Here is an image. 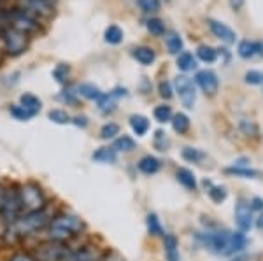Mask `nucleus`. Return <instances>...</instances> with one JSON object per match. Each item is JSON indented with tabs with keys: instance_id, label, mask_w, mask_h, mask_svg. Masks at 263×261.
I'll list each match as a JSON object with an SVG mask.
<instances>
[{
	"instance_id": "nucleus-15",
	"label": "nucleus",
	"mask_w": 263,
	"mask_h": 261,
	"mask_svg": "<svg viewBox=\"0 0 263 261\" xmlns=\"http://www.w3.org/2000/svg\"><path fill=\"white\" fill-rule=\"evenodd\" d=\"M139 170L142 172V174L146 175H155L160 172V168H162V162H160L158 158L151 156V154H147V156H142L141 159H139L137 163Z\"/></svg>"
},
{
	"instance_id": "nucleus-21",
	"label": "nucleus",
	"mask_w": 263,
	"mask_h": 261,
	"mask_svg": "<svg viewBox=\"0 0 263 261\" xmlns=\"http://www.w3.org/2000/svg\"><path fill=\"white\" fill-rule=\"evenodd\" d=\"M112 149L116 153H130V151L135 149V140L130 135H120L114 138Z\"/></svg>"
},
{
	"instance_id": "nucleus-5",
	"label": "nucleus",
	"mask_w": 263,
	"mask_h": 261,
	"mask_svg": "<svg viewBox=\"0 0 263 261\" xmlns=\"http://www.w3.org/2000/svg\"><path fill=\"white\" fill-rule=\"evenodd\" d=\"M21 214H23V207H21L18 186L4 188L2 195H0V223L4 226H9Z\"/></svg>"
},
{
	"instance_id": "nucleus-1",
	"label": "nucleus",
	"mask_w": 263,
	"mask_h": 261,
	"mask_svg": "<svg viewBox=\"0 0 263 261\" xmlns=\"http://www.w3.org/2000/svg\"><path fill=\"white\" fill-rule=\"evenodd\" d=\"M54 214L49 212V207L37 212H23L12 225L4 226V238L7 242H23L30 237L42 233L49 226Z\"/></svg>"
},
{
	"instance_id": "nucleus-44",
	"label": "nucleus",
	"mask_w": 263,
	"mask_h": 261,
	"mask_svg": "<svg viewBox=\"0 0 263 261\" xmlns=\"http://www.w3.org/2000/svg\"><path fill=\"white\" fill-rule=\"evenodd\" d=\"M244 79H246V83L253 84V86H260V84H263V74L260 70H249V72H246Z\"/></svg>"
},
{
	"instance_id": "nucleus-6",
	"label": "nucleus",
	"mask_w": 263,
	"mask_h": 261,
	"mask_svg": "<svg viewBox=\"0 0 263 261\" xmlns=\"http://www.w3.org/2000/svg\"><path fill=\"white\" fill-rule=\"evenodd\" d=\"M72 246L65 242H54L44 238L42 242L35 244L30 252L37 261H67L70 256Z\"/></svg>"
},
{
	"instance_id": "nucleus-8",
	"label": "nucleus",
	"mask_w": 263,
	"mask_h": 261,
	"mask_svg": "<svg viewBox=\"0 0 263 261\" xmlns=\"http://www.w3.org/2000/svg\"><path fill=\"white\" fill-rule=\"evenodd\" d=\"M174 86H176V91L179 95L181 104L184 105L186 109H193L195 102H197V90H195V83L186 75H179L174 81Z\"/></svg>"
},
{
	"instance_id": "nucleus-3",
	"label": "nucleus",
	"mask_w": 263,
	"mask_h": 261,
	"mask_svg": "<svg viewBox=\"0 0 263 261\" xmlns=\"http://www.w3.org/2000/svg\"><path fill=\"white\" fill-rule=\"evenodd\" d=\"M0 27H12L28 35L39 32V18H35L28 11L16 7V9H2L0 7Z\"/></svg>"
},
{
	"instance_id": "nucleus-28",
	"label": "nucleus",
	"mask_w": 263,
	"mask_h": 261,
	"mask_svg": "<svg viewBox=\"0 0 263 261\" xmlns=\"http://www.w3.org/2000/svg\"><path fill=\"white\" fill-rule=\"evenodd\" d=\"M205 184V188L209 186V189H207V193H209V196H211V200L214 202V204H221V202L227 200V196H228V193H227V189H224L223 186H213L211 183H203Z\"/></svg>"
},
{
	"instance_id": "nucleus-20",
	"label": "nucleus",
	"mask_w": 263,
	"mask_h": 261,
	"mask_svg": "<svg viewBox=\"0 0 263 261\" xmlns=\"http://www.w3.org/2000/svg\"><path fill=\"white\" fill-rule=\"evenodd\" d=\"M20 104L27 107L28 111H32L33 114H39V111L42 109V100L33 93H23L20 96Z\"/></svg>"
},
{
	"instance_id": "nucleus-36",
	"label": "nucleus",
	"mask_w": 263,
	"mask_h": 261,
	"mask_svg": "<svg viewBox=\"0 0 263 261\" xmlns=\"http://www.w3.org/2000/svg\"><path fill=\"white\" fill-rule=\"evenodd\" d=\"M244 246H246V235H244V231L233 233L232 237H230V247H228V254H232V252L242 251Z\"/></svg>"
},
{
	"instance_id": "nucleus-25",
	"label": "nucleus",
	"mask_w": 263,
	"mask_h": 261,
	"mask_svg": "<svg viewBox=\"0 0 263 261\" xmlns=\"http://www.w3.org/2000/svg\"><path fill=\"white\" fill-rule=\"evenodd\" d=\"M9 114L18 121H30L32 117H35L37 114H33L32 111H28L27 107H23L21 104H14L9 107Z\"/></svg>"
},
{
	"instance_id": "nucleus-49",
	"label": "nucleus",
	"mask_w": 263,
	"mask_h": 261,
	"mask_svg": "<svg viewBox=\"0 0 263 261\" xmlns=\"http://www.w3.org/2000/svg\"><path fill=\"white\" fill-rule=\"evenodd\" d=\"M7 2V0H0V7H2L4 6V4H6Z\"/></svg>"
},
{
	"instance_id": "nucleus-17",
	"label": "nucleus",
	"mask_w": 263,
	"mask_h": 261,
	"mask_svg": "<svg viewBox=\"0 0 263 261\" xmlns=\"http://www.w3.org/2000/svg\"><path fill=\"white\" fill-rule=\"evenodd\" d=\"M130 128L134 130L135 135L139 137H144L147 133V130H149V119H147L146 116L142 114H134L130 116Z\"/></svg>"
},
{
	"instance_id": "nucleus-38",
	"label": "nucleus",
	"mask_w": 263,
	"mask_h": 261,
	"mask_svg": "<svg viewBox=\"0 0 263 261\" xmlns=\"http://www.w3.org/2000/svg\"><path fill=\"white\" fill-rule=\"evenodd\" d=\"M168 144H171V140L167 138V133L162 132V130H156L155 138H153V146H155V149H158L163 153V151L168 149Z\"/></svg>"
},
{
	"instance_id": "nucleus-32",
	"label": "nucleus",
	"mask_w": 263,
	"mask_h": 261,
	"mask_svg": "<svg viewBox=\"0 0 263 261\" xmlns=\"http://www.w3.org/2000/svg\"><path fill=\"white\" fill-rule=\"evenodd\" d=\"M48 117H49V121H53V123H57V125L72 123V117L69 116V112L63 111V109H53V111L48 112Z\"/></svg>"
},
{
	"instance_id": "nucleus-7",
	"label": "nucleus",
	"mask_w": 263,
	"mask_h": 261,
	"mask_svg": "<svg viewBox=\"0 0 263 261\" xmlns=\"http://www.w3.org/2000/svg\"><path fill=\"white\" fill-rule=\"evenodd\" d=\"M0 42H2V48L7 54L20 56L28 49L30 35L12 27H0Z\"/></svg>"
},
{
	"instance_id": "nucleus-30",
	"label": "nucleus",
	"mask_w": 263,
	"mask_h": 261,
	"mask_svg": "<svg viewBox=\"0 0 263 261\" xmlns=\"http://www.w3.org/2000/svg\"><path fill=\"white\" fill-rule=\"evenodd\" d=\"M165 42H167V49L168 53L172 54H179V51H182V39L179 33L172 32L167 35V39H165Z\"/></svg>"
},
{
	"instance_id": "nucleus-40",
	"label": "nucleus",
	"mask_w": 263,
	"mask_h": 261,
	"mask_svg": "<svg viewBox=\"0 0 263 261\" xmlns=\"http://www.w3.org/2000/svg\"><path fill=\"white\" fill-rule=\"evenodd\" d=\"M139 7H141L142 12H146V14H155V12L160 11V7H162V4H160V0H137Z\"/></svg>"
},
{
	"instance_id": "nucleus-31",
	"label": "nucleus",
	"mask_w": 263,
	"mask_h": 261,
	"mask_svg": "<svg viewBox=\"0 0 263 261\" xmlns=\"http://www.w3.org/2000/svg\"><path fill=\"white\" fill-rule=\"evenodd\" d=\"M97 104H99L100 112H104V114L112 112L114 109H116V98H114L111 93H104L99 100H97Z\"/></svg>"
},
{
	"instance_id": "nucleus-16",
	"label": "nucleus",
	"mask_w": 263,
	"mask_h": 261,
	"mask_svg": "<svg viewBox=\"0 0 263 261\" xmlns=\"http://www.w3.org/2000/svg\"><path fill=\"white\" fill-rule=\"evenodd\" d=\"M132 56L135 58L141 65H153V62L156 60V53L153 51L151 48L147 46H139V48H134L132 49Z\"/></svg>"
},
{
	"instance_id": "nucleus-43",
	"label": "nucleus",
	"mask_w": 263,
	"mask_h": 261,
	"mask_svg": "<svg viewBox=\"0 0 263 261\" xmlns=\"http://www.w3.org/2000/svg\"><path fill=\"white\" fill-rule=\"evenodd\" d=\"M6 261H37V259L33 258V254H32L30 251H23V249H20V251L11 252V254L6 258Z\"/></svg>"
},
{
	"instance_id": "nucleus-51",
	"label": "nucleus",
	"mask_w": 263,
	"mask_h": 261,
	"mask_svg": "<svg viewBox=\"0 0 263 261\" xmlns=\"http://www.w3.org/2000/svg\"><path fill=\"white\" fill-rule=\"evenodd\" d=\"M2 191H4V188H2V184H0V195H2Z\"/></svg>"
},
{
	"instance_id": "nucleus-4",
	"label": "nucleus",
	"mask_w": 263,
	"mask_h": 261,
	"mask_svg": "<svg viewBox=\"0 0 263 261\" xmlns=\"http://www.w3.org/2000/svg\"><path fill=\"white\" fill-rule=\"evenodd\" d=\"M18 193L23 212H37V210H44L49 207L44 189L35 180H27L23 184H18Z\"/></svg>"
},
{
	"instance_id": "nucleus-22",
	"label": "nucleus",
	"mask_w": 263,
	"mask_h": 261,
	"mask_svg": "<svg viewBox=\"0 0 263 261\" xmlns=\"http://www.w3.org/2000/svg\"><path fill=\"white\" fill-rule=\"evenodd\" d=\"M78 93H79V96H83V98H86V100H99L100 96L104 95L95 84H88V83L79 84Z\"/></svg>"
},
{
	"instance_id": "nucleus-2",
	"label": "nucleus",
	"mask_w": 263,
	"mask_h": 261,
	"mask_svg": "<svg viewBox=\"0 0 263 261\" xmlns=\"http://www.w3.org/2000/svg\"><path fill=\"white\" fill-rule=\"evenodd\" d=\"M84 230H86V223L81 217L63 210V212L54 214L49 226L42 233H44V238H48V240L70 244V240L83 235Z\"/></svg>"
},
{
	"instance_id": "nucleus-34",
	"label": "nucleus",
	"mask_w": 263,
	"mask_h": 261,
	"mask_svg": "<svg viewBox=\"0 0 263 261\" xmlns=\"http://www.w3.org/2000/svg\"><path fill=\"white\" fill-rule=\"evenodd\" d=\"M153 116H155V119L158 121V123H167V121H171L174 116L172 107L171 105H156Z\"/></svg>"
},
{
	"instance_id": "nucleus-46",
	"label": "nucleus",
	"mask_w": 263,
	"mask_h": 261,
	"mask_svg": "<svg viewBox=\"0 0 263 261\" xmlns=\"http://www.w3.org/2000/svg\"><path fill=\"white\" fill-rule=\"evenodd\" d=\"M72 123H74L76 126H81V128H86L88 126V117L86 116H76V117H72Z\"/></svg>"
},
{
	"instance_id": "nucleus-24",
	"label": "nucleus",
	"mask_w": 263,
	"mask_h": 261,
	"mask_svg": "<svg viewBox=\"0 0 263 261\" xmlns=\"http://www.w3.org/2000/svg\"><path fill=\"white\" fill-rule=\"evenodd\" d=\"M190 117L186 114H182V112H179V114H174L172 116V128L176 133H179V135H182V133H186L190 130Z\"/></svg>"
},
{
	"instance_id": "nucleus-10",
	"label": "nucleus",
	"mask_w": 263,
	"mask_h": 261,
	"mask_svg": "<svg viewBox=\"0 0 263 261\" xmlns=\"http://www.w3.org/2000/svg\"><path fill=\"white\" fill-rule=\"evenodd\" d=\"M230 237L227 231H216V233H209L205 237V244L216 252H223L228 254V247H230Z\"/></svg>"
},
{
	"instance_id": "nucleus-18",
	"label": "nucleus",
	"mask_w": 263,
	"mask_h": 261,
	"mask_svg": "<svg viewBox=\"0 0 263 261\" xmlns=\"http://www.w3.org/2000/svg\"><path fill=\"white\" fill-rule=\"evenodd\" d=\"M176 179L181 186H184L186 189H190V191L197 189V179H195L193 172L188 170V168H179V170L176 172Z\"/></svg>"
},
{
	"instance_id": "nucleus-26",
	"label": "nucleus",
	"mask_w": 263,
	"mask_h": 261,
	"mask_svg": "<svg viewBox=\"0 0 263 261\" xmlns=\"http://www.w3.org/2000/svg\"><path fill=\"white\" fill-rule=\"evenodd\" d=\"M197 56H198V60H202L203 63H213L216 62V58H218V51H216L214 48H211V46L202 44L197 48Z\"/></svg>"
},
{
	"instance_id": "nucleus-35",
	"label": "nucleus",
	"mask_w": 263,
	"mask_h": 261,
	"mask_svg": "<svg viewBox=\"0 0 263 261\" xmlns=\"http://www.w3.org/2000/svg\"><path fill=\"white\" fill-rule=\"evenodd\" d=\"M120 135V125L116 123H105L104 126L100 128V138H104V140H112V138H116Z\"/></svg>"
},
{
	"instance_id": "nucleus-14",
	"label": "nucleus",
	"mask_w": 263,
	"mask_h": 261,
	"mask_svg": "<svg viewBox=\"0 0 263 261\" xmlns=\"http://www.w3.org/2000/svg\"><path fill=\"white\" fill-rule=\"evenodd\" d=\"M179 242H177L176 235L167 233L163 237V251H165V259L167 261H179Z\"/></svg>"
},
{
	"instance_id": "nucleus-33",
	"label": "nucleus",
	"mask_w": 263,
	"mask_h": 261,
	"mask_svg": "<svg viewBox=\"0 0 263 261\" xmlns=\"http://www.w3.org/2000/svg\"><path fill=\"white\" fill-rule=\"evenodd\" d=\"M181 156L182 159H186V162H190V163H198L205 158V153L200 149H193V147H184V149L181 151Z\"/></svg>"
},
{
	"instance_id": "nucleus-13",
	"label": "nucleus",
	"mask_w": 263,
	"mask_h": 261,
	"mask_svg": "<svg viewBox=\"0 0 263 261\" xmlns=\"http://www.w3.org/2000/svg\"><path fill=\"white\" fill-rule=\"evenodd\" d=\"M237 53H239L240 58H253L256 54L263 53V42H254V41H242L237 48Z\"/></svg>"
},
{
	"instance_id": "nucleus-48",
	"label": "nucleus",
	"mask_w": 263,
	"mask_h": 261,
	"mask_svg": "<svg viewBox=\"0 0 263 261\" xmlns=\"http://www.w3.org/2000/svg\"><path fill=\"white\" fill-rule=\"evenodd\" d=\"M256 226L260 230H263V212L260 214V217H258V221H256Z\"/></svg>"
},
{
	"instance_id": "nucleus-27",
	"label": "nucleus",
	"mask_w": 263,
	"mask_h": 261,
	"mask_svg": "<svg viewBox=\"0 0 263 261\" xmlns=\"http://www.w3.org/2000/svg\"><path fill=\"white\" fill-rule=\"evenodd\" d=\"M104 39L107 44H120L123 41V30L118 25H111V27L105 28V33H104Z\"/></svg>"
},
{
	"instance_id": "nucleus-29",
	"label": "nucleus",
	"mask_w": 263,
	"mask_h": 261,
	"mask_svg": "<svg viewBox=\"0 0 263 261\" xmlns=\"http://www.w3.org/2000/svg\"><path fill=\"white\" fill-rule=\"evenodd\" d=\"M146 225H147V233H149V235H153V237H158V235H163L162 223H160L158 216H156L155 212L147 214Z\"/></svg>"
},
{
	"instance_id": "nucleus-19",
	"label": "nucleus",
	"mask_w": 263,
	"mask_h": 261,
	"mask_svg": "<svg viewBox=\"0 0 263 261\" xmlns=\"http://www.w3.org/2000/svg\"><path fill=\"white\" fill-rule=\"evenodd\" d=\"M91 158H93V162H99V163H114L118 159V153L112 147H99V149L91 154Z\"/></svg>"
},
{
	"instance_id": "nucleus-42",
	"label": "nucleus",
	"mask_w": 263,
	"mask_h": 261,
	"mask_svg": "<svg viewBox=\"0 0 263 261\" xmlns=\"http://www.w3.org/2000/svg\"><path fill=\"white\" fill-rule=\"evenodd\" d=\"M227 174H230V175H240V177H256L258 175V172L256 170H251V168H244V167H230V168H227Z\"/></svg>"
},
{
	"instance_id": "nucleus-37",
	"label": "nucleus",
	"mask_w": 263,
	"mask_h": 261,
	"mask_svg": "<svg viewBox=\"0 0 263 261\" xmlns=\"http://www.w3.org/2000/svg\"><path fill=\"white\" fill-rule=\"evenodd\" d=\"M69 75H70V67L65 65V63H60V65L54 67L53 70V79L60 84H65L69 81Z\"/></svg>"
},
{
	"instance_id": "nucleus-12",
	"label": "nucleus",
	"mask_w": 263,
	"mask_h": 261,
	"mask_svg": "<svg viewBox=\"0 0 263 261\" xmlns=\"http://www.w3.org/2000/svg\"><path fill=\"white\" fill-rule=\"evenodd\" d=\"M207 25H209L211 32H213L214 37H218L219 41L227 42V44H233L237 39L235 32L232 30L230 27H227L221 21H216V19H207Z\"/></svg>"
},
{
	"instance_id": "nucleus-50",
	"label": "nucleus",
	"mask_w": 263,
	"mask_h": 261,
	"mask_svg": "<svg viewBox=\"0 0 263 261\" xmlns=\"http://www.w3.org/2000/svg\"><path fill=\"white\" fill-rule=\"evenodd\" d=\"M0 63H2V48H0Z\"/></svg>"
},
{
	"instance_id": "nucleus-41",
	"label": "nucleus",
	"mask_w": 263,
	"mask_h": 261,
	"mask_svg": "<svg viewBox=\"0 0 263 261\" xmlns=\"http://www.w3.org/2000/svg\"><path fill=\"white\" fill-rule=\"evenodd\" d=\"M60 98L65 102L67 105H76L79 102V93H78V88H72L67 86V90H63V93Z\"/></svg>"
},
{
	"instance_id": "nucleus-11",
	"label": "nucleus",
	"mask_w": 263,
	"mask_h": 261,
	"mask_svg": "<svg viewBox=\"0 0 263 261\" xmlns=\"http://www.w3.org/2000/svg\"><path fill=\"white\" fill-rule=\"evenodd\" d=\"M251 205L246 204L244 200H240L235 207V221L240 231H248L253 225V216H251Z\"/></svg>"
},
{
	"instance_id": "nucleus-23",
	"label": "nucleus",
	"mask_w": 263,
	"mask_h": 261,
	"mask_svg": "<svg viewBox=\"0 0 263 261\" xmlns=\"http://www.w3.org/2000/svg\"><path fill=\"white\" fill-rule=\"evenodd\" d=\"M195 67H197V60H195L192 53L184 51L177 56V69L182 70V72H192V70H195Z\"/></svg>"
},
{
	"instance_id": "nucleus-45",
	"label": "nucleus",
	"mask_w": 263,
	"mask_h": 261,
	"mask_svg": "<svg viewBox=\"0 0 263 261\" xmlns=\"http://www.w3.org/2000/svg\"><path fill=\"white\" fill-rule=\"evenodd\" d=\"M158 93H160V96L162 98H172V93H174V90H172V84L168 83V81H160V84H158Z\"/></svg>"
},
{
	"instance_id": "nucleus-47",
	"label": "nucleus",
	"mask_w": 263,
	"mask_h": 261,
	"mask_svg": "<svg viewBox=\"0 0 263 261\" xmlns=\"http://www.w3.org/2000/svg\"><path fill=\"white\" fill-rule=\"evenodd\" d=\"M249 205H251V210H260V212H263V200L258 198V196L249 202Z\"/></svg>"
},
{
	"instance_id": "nucleus-9",
	"label": "nucleus",
	"mask_w": 263,
	"mask_h": 261,
	"mask_svg": "<svg viewBox=\"0 0 263 261\" xmlns=\"http://www.w3.org/2000/svg\"><path fill=\"white\" fill-rule=\"evenodd\" d=\"M195 83L200 86L203 93L209 96H214L219 90V79L214 70H198L197 75H195Z\"/></svg>"
},
{
	"instance_id": "nucleus-39",
	"label": "nucleus",
	"mask_w": 263,
	"mask_h": 261,
	"mask_svg": "<svg viewBox=\"0 0 263 261\" xmlns=\"http://www.w3.org/2000/svg\"><path fill=\"white\" fill-rule=\"evenodd\" d=\"M146 28H147V32H149L151 35H156V37H160V35H163V33H165L163 21L158 19V18H151L146 23Z\"/></svg>"
}]
</instances>
